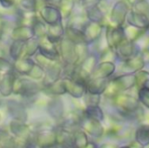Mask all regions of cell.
<instances>
[{"instance_id":"cell-2","label":"cell","mask_w":149,"mask_h":148,"mask_svg":"<svg viewBox=\"0 0 149 148\" xmlns=\"http://www.w3.org/2000/svg\"><path fill=\"white\" fill-rule=\"evenodd\" d=\"M130 10L131 5L127 0L115 1L109 11L107 23L114 26H124Z\"/></svg>"},{"instance_id":"cell-16","label":"cell","mask_w":149,"mask_h":148,"mask_svg":"<svg viewBox=\"0 0 149 148\" xmlns=\"http://www.w3.org/2000/svg\"><path fill=\"white\" fill-rule=\"evenodd\" d=\"M84 114L86 117L99 120L104 123L106 119V113L100 105H87L85 106Z\"/></svg>"},{"instance_id":"cell-1","label":"cell","mask_w":149,"mask_h":148,"mask_svg":"<svg viewBox=\"0 0 149 148\" xmlns=\"http://www.w3.org/2000/svg\"><path fill=\"white\" fill-rule=\"evenodd\" d=\"M137 79L136 74H127V73H115L109 79L107 88L103 95L105 99H110L114 96L131 91L136 87Z\"/></svg>"},{"instance_id":"cell-3","label":"cell","mask_w":149,"mask_h":148,"mask_svg":"<svg viewBox=\"0 0 149 148\" xmlns=\"http://www.w3.org/2000/svg\"><path fill=\"white\" fill-rule=\"evenodd\" d=\"M141 52V51L137 44L135 42L128 40L127 38L113 51L116 64L125 61Z\"/></svg>"},{"instance_id":"cell-28","label":"cell","mask_w":149,"mask_h":148,"mask_svg":"<svg viewBox=\"0 0 149 148\" xmlns=\"http://www.w3.org/2000/svg\"><path fill=\"white\" fill-rule=\"evenodd\" d=\"M99 147V145L96 143V142H94V141H89V143L84 148H98Z\"/></svg>"},{"instance_id":"cell-22","label":"cell","mask_w":149,"mask_h":148,"mask_svg":"<svg viewBox=\"0 0 149 148\" xmlns=\"http://www.w3.org/2000/svg\"><path fill=\"white\" fill-rule=\"evenodd\" d=\"M131 9L139 13H141L143 15L149 17V2L148 0L141 1L138 3H135L134 5L131 6Z\"/></svg>"},{"instance_id":"cell-30","label":"cell","mask_w":149,"mask_h":148,"mask_svg":"<svg viewBox=\"0 0 149 148\" xmlns=\"http://www.w3.org/2000/svg\"><path fill=\"white\" fill-rule=\"evenodd\" d=\"M145 148H149V145H148V147H145Z\"/></svg>"},{"instance_id":"cell-4","label":"cell","mask_w":149,"mask_h":148,"mask_svg":"<svg viewBox=\"0 0 149 148\" xmlns=\"http://www.w3.org/2000/svg\"><path fill=\"white\" fill-rule=\"evenodd\" d=\"M117 64H119L118 72L127 73V74H136L141 70L145 69V67L147 66L146 61L141 52L125 61Z\"/></svg>"},{"instance_id":"cell-18","label":"cell","mask_w":149,"mask_h":148,"mask_svg":"<svg viewBox=\"0 0 149 148\" xmlns=\"http://www.w3.org/2000/svg\"><path fill=\"white\" fill-rule=\"evenodd\" d=\"M58 7L62 14L63 19H68L75 10L76 0H60Z\"/></svg>"},{"instance_id":"cell-12","label":"cell","mask_w":149,"mask_h":148,"mask_svg":"<svg viewBox=\"0 0 149 148\" xmlns=\"http://www.w3.org/2000/svg\"><path fill=\"white\" fill-rule=\"evenodd\" d=\"M110 79H88L86 81V92L103 96Z\"/></svg>"},{"instance_id":"cell-11","label":"cell","mask_w":149,"mask_h":148,"mask_svg":"<svg viewBox=\"0 0 149 148\" xmlns=\"http://www.w3.org/2000/svg\"><path fill=\"white\" fill-rule=\"evenodd\" d=\"M126 24L135 28L147 31L149 28V17L131 9L128 12Z\"/></svg>"},{"instance_id":"cell-13","label":"cell","mask_w":149,"mask_h":148,"mask_svg":"<svg viewBox=\"0 0 149 148\" xmlns=\"http://www.w3.org/2000/svg\"><path fill=\"white\" fill-rule=\"evenodd\" d=\"M65 37L75 44H87L85 39L84 32L80 28L67 24L65 27Z\"/></svg>"},{"instance_id":"cell-27","label":"cell","mask_w":149,"mask_h":148,"mask_svg":"<svg viewBox=\"0 0 149 148\" xmlns=\"http://www.w3.org/2000/svg\"><path fill=\"white\" fill-rule=\"evenodd\" d=\"M16 0H0V3L4 8H10L14 5Z\"/></svg>"},{"instance_id":"cell-7","label":"cell","mask_w":149,"mask_h":148,"mask_svg":"<svg viewBox=\"0 0 149 148\" xmlns=\"http://www.w3.org/2000/svg\"><path fill=\"white\" fill-rule=\"evenodd\" d=\"M66 93L72 98L81 99L86 93V82L76 78L66 76L64 78Z\"/></svg>"},{"instance_id":"cell-31","label":"cell","mask_w":149,"mask_h":148,"mask_svg":"<svg viewBox=\"0 0 149 148\" xmlns=\"http://www.w3.org/2000/svg\"><path fill=\"white\" fill-rule=\"evenodd\" d=\"M148 32H149V28H148Z\"/></svg>"},{"instance_id":"cell-23","label":"cell","mask_w":149,"mask_h":148,"mask_svg":"<svg viewBox=\"0 0 149 148\" xmlns=\"http://www.w3.org/2000/svg\"><path fill=\"white\" fill-rule=\"evenodd\" d=\"M102 97L101 95H94V94H90V93H86L84 96V104L85 106L87 105H100L102 101Z\"/></svg>"},{"instance_id":"cell-8","label":"cell","mask_w":149,"mask_h":148,"mask_svg":"<svg viewBox=\"0 0 149 148\" xmlns=\"http://www.w3.org/2000/svg\"><path fill=\"white\" fill-rule=\"evenodd\" d=\"M104 30L105 24L88 20L87 23L82 28L86 44L92 46L101 37L104 32Z\"/></svg>"},{"instance_id":"cell-5","label":"cell","mask_w":149,"mask_h":148,"mask_svg":"<svg viewBox=\"0 0 149 148\" xmlns=\"http://www.w3.org/2000/svg\"><path fill=\"white\" fill-rule=\"evenodd\" d=\"M105 37L109 49L113 51L114 49L126 38L124 26H114L107 23L105 25Z\"/></svg>"},{"instance_id":"cell-10","label":"cell","mask_w":149,"mask_h":148,"mask_svg":"<svg viewBox=\"0 0 149 148\" xmlns=\"http://www.w3.org/2000/svg\"><path fill=\"white\" fill-rule=\"evenodd\" d=\"M39 13L42 20L48 25H52L63 22L62 14L57 6L46 3L40 8Z\"/></svg>"},{"instance_id":"cell-6","label":"cell","mask_w":149,"mask_h":148,"mask_svg":"<svg viewBox=\"0 0 149 148\" xmlns=\"http://www.w3.org/2000/svg\"><path fill=\"white\" fill-rule=\"evenodd\" d=\"M79 127L85 131L87 135L94 139H100L106 134V127L102 122L87 118L85 115L80 121Z\"/></svg>"},{"instance_id":"cell-17","label":"cell","mask_w":149,"mask_h":148,"mask_svg":"<svg viewBox=\"0 0 149 148\" xmlns=\"http://www.w3.org/2000/svg\"><path fill=\"white\" fill-rule=\"evenodd\" d=\"M89 139L87 133L80 127H78L72 132V148H84L88 143Z\"/></svg>"},{"instance_id":"cell-24","label":"cell","mask_w":149,"mask_h":148,"mask_svg":"<svg viewBox=\"0 0 149 148\" xmlns=\"http://www.w3.org/2000/svg\"><path fill=\"white\" fill-rule=\"evenodd\" d=\"M101 0H79V5L82 9L86 10L87 8H90L92 6L96 5L99 3Z\"/></svg>"},{"instance_id":"cell-9","label":"cell","mask_w":149,"mask_h":148,"mask_svg":"<svg viewBox=\"0 0 149 148\" xmlns=\"http://www.w3.org/2000/svg\"><path fill=\"white\" fill-rule=\"evenodd\" d=\"M116 71H117V64L115 61H112V60L100 61V63L95 67L90 78L91 79H111L117 72Z\"/></svg>"},{"instance_id":"cell-19","label":"cell","mask_w":149,"mask_h":148,"mask_svg":"<svg viewBox=\"0 0 149 148\" xmlns=\"http://www.w3.org/2000/svg\"><path fill=\"white\" fill-rule=\"evenodd\" d=\"M124 31H125V35H126V38L130 40V41H133V42H135L137 41L144 33L145 31H144V30H141V29H138V28H135L134 26H131V25H124Z\"/></svg>"},{"instance_id":"cell-26","label":"cell","mask_w":149,"mask_h":148,"mask_svg":"<svg viewBox=\"0 0 149 148\" xmlns=\"http://www.w3.org/2000/svg\"><path fill=\"white\" fill-rule=\"evenodd\" d=\"M119 145L113 142H105L100 144L98 148H119Z\"/></svg>"},{"instance_id":"cell-20","label":"cell","mask_w":149,"mask_h":148,"mask_svg":"<svg viewBox=\"0 0 149 148\" xmlns=\"http://www.w3.org/2000/svg\"><path fill=\"white\" fill-rule=\"evenodd\" d=\"M136 87L138 89L143 88L149 90V71L143 69L138 73H136Z\"/></svg>"},{"instance_id":"cell-25","label":"cell","mask_w":149,"mask_h":148,"mask_svg":"<svg viewBox=\"0 0 149 148\" xmlns=\"http://www.w3.org/2000/svg\"><path fill=\"white\" fill-rule=\"evenodd\" d=\"M119 148H145L143 146H141V144H139L137 141H135L134 140L128 142L127 144H125L123 146L119 147Z\"/></svg>"},{"instance_id":"cell-14","label":"cell","mask_w":149,"mask_h":148,"mask_svg":"<svg viewBox=\"0 0 149 148\" xmlns=\"http://www.w3.org/2000/svg\"><path fill=\"white\" fill-rule=\"evenodd\" d=\"M46 37L47 39L52 44L59 43L65 37V26L63 22L52 25H48Z\"/></svg>"},{"instance_id":"cell-15","label":"cell","mask_w":149,"mask_h":148,"mask_svg":"<svg viewBox=\"0 0 149 148\" xmlns=\"http://www.w3.org/2000/svg\"><path fill=\"white\" fill-rule=\"evenodd\" d=\"M134 140L144 147L149 145V124L141 123L135 127Z\"/></svg>"},{"instance_id":"cell-21","label":"cell","mask_w":149,"mask_h":148,"mask_svg":"<svg viewBox=\"0 0 149 148\" xmlns=\"http://www.w3.org/2000/svg\"><path fill=\"white\" fill-rule=\"evenodd\" d=\"M137 98L143 107L149 110V90L140 88L138 89Z\"/></svg>"},{"instance_id":"cell-29","label":"cell","mask_w":149,"mask_h":148,"mask_svg":"<svg viewBox=\"0 0 149 148\" xmlns=\"http://www.w3.org/2000/svg\"><path fill=\"white\" fill-rule=\"evenodd\" d=\"M127 2H128V3L131 5V6H133V5H134L135 3H140V2H141V1H145V0H127Z\"/></svg>"}]
</instances>
